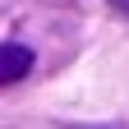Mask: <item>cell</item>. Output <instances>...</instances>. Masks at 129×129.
I'll use <instances>...</instances> for the list:
<instances>
[{
  "instance_id": "obj_2",
  "label": "cell",
  "mask_w": 129,
  "mask_h": 129,
  "mask_svg": "<svg viewBox=\"0 0 129 129\" xmlns=\"http://www.w3.org/2000/svg\"><path fill=\"white\" fill-rule=\"evenodd\" d=\"M111 9H120L124 19H129V0H111Z\"/></svg>"
},
{
  "instance_id": "obj_1",
  "label": "cell",
  "mask_w": 129,
  "mask_h": 129,
  "mask_svg": "<svg viewBox=\"0 0 129 129\" xmlns=\"http://www.w3.org/2000/svg\"><path fill=\"white\" fill-rule=\"evenodd\" d=\"M32 69V51L19 42H5L0 46V83H19V78H28Z\"/></svg>"
}]
</instances>
